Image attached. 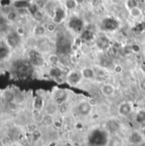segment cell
Masks as SVG:
<instances>
[{"label": "cell", "instance_id": "obj_1", "mask_svg": "<svg viewBox=\"0 0 145 146\" xmlns=\"http://www.w3.org/2000/svg\"><path fill=\"white\" fill-rule=\"evenodd\" d=\"M12 67L15 74H16L17 76H21L28 74L30 68L32 66L29 62V61L26 60V61H16L14 62Z\"/></svg>", "mask_w": 145, "mask_h": 146}, {"label": "cell", "instance_id": "obj_2", "mask_svg": "<svg viewBox=\"0 0 145 146\" xmlns=\"http://www.w3.org/2000/svg\"><path fill=\"white\" fill-rule=\"evenodd\" d=\"M27 60L32 67H41L44 63V60L40 51L32 49L27 54Z\"/></svg>", "mask_w": 145, "mask_h": 146}, {"label": "cell", "instance_id": "obj_3", "mask_svg": "<svg viewBox=\"0 0 145 146\" xmlns=\"http://www.w3.org/2000/svg\"><path fill=\"white\" fill-rule=\"evenodd\" d=\"M68 27L77 33H82V32L84 31L83 28H84V21L81 18L79 17H77V16H73L69 19L68 21Z\"/></svg>", "mask_w": 145, "mask_h": 146}, {"label": "cell", "instance_id": "obj_4", "mask_svg": "<svg viewBox=\"0 0 145 146\" xmlns=\"http://www.w3.org/2000/svg\"><path fill=\"white\" fill-rule=\"evenodd\" d=\"M82 80H83V78L81 76L80 71H76V70L70 71L66 77L67 83L70 86H73V87L78 86L81 82Z\"/></svg>", "mask_w": 145, "mask_h": 146}, {"label": "cell", "instance_id": "obj_5", "mask_svg": "<svg viewBox=\"0 0 145 146\" xmlns=\"http://www.w3.org/2000/svg\"><path fill=\"white\" fill-rule=\"evenodd\" d=\"M92 107L93 106L90 104L89 101L83 100L78 104L76 110H77V112L79 113V115H80L81 116H87L91 114V112L92 110Z\"/></svg>", "mask_w": 145, "mask_h": 146}, {"label": "cell", "instance_id": "obj_6", "mask_svg": "<svg viewBox=\"0 0 145 146\" xmlns=\"http://www.w3.org/2000/svg\"><path fill=\"white\" fill-rule=\"evenodd\" d=\"M133 110V105L131 102H122L118 106V114L122 117H128Z\"/></svg>", "mask_w": 145, "mask_h": 146}, {"label": "cell", "instance_id": "obj_7", "mask_svg": "<svg viewBox=\"0 0 145 146\" xmlns=\"http://www.w3.org/2000/svg\"><path fill=\"white\" fill-rule=\"evenodd\" d=\"M102 27L105 31L112 32L116 30L119 27V22L115 18L112 17H107L103 20L102 21Z\"/></svg>", "mask_w": 145, "mask_h": 146}, {"label": "cell", "instance_id": "obj_8", "mask_svg": "<svg viewBox=\"0 0 145 146\" xmlns=\"http://www.w3.org/2000/svg\"><path fill=\"white\" fill-rule=\"evenodd\" d=\"M128 141L132 145H140L143 143H144L145 138L142 133H139L138 131H133L130 133L128 137Z\"/></svg>", "mask_w": 145, "mask_h": 146}, {"label": "cell", "instance_id": "obj_9", "mask_svg": "<svg viewBox=\"0 0 145 146\" xmlns=\"http://www.w3.org/2000/svg\"><path fill=\"white\" fill-rule=\"evenodd\" d=\"M20 41H21V37L18 36L14 32L13 33H9L6 37V38H5V44L12 50V49L16 48L20 44Z\"/></svg>", "mask_w": 145, "mask_h": 146}, {"label": "cell", "instance_id": "obj_10", "mask_svg": "<svg viewBox=\"0 0 145 146\" xmlns=\"http://www.w3.org/2000/svg\"><path fill=\"white\" fill-rule=\"evenodd\" d=\"M68 98H69V95L65 90H57L54 94V102L58 106H60L67 103Z\"/></svg>", "mask_w": 145, "mask_h": 146}, {"label": "cell", "instance_id": "obj_11", "mask_svg": "<svg viewBox=\"0 0 145 146\" xmlns=\"http://www.w3.org/2000/svg\"><path fill=\"white\" fill-rule=\"evenodd\" d=\"M66 11L61 8V7H56V9L54 10V15H53V22L56 24H60L62 21H63L66 18Z\"/></svg>", "mask_w": 145, "mask_h": 146}, {"label": "cell", "instance_id": "obj_12", "mask_svg": "<svg viewBox=\"0 0 145 146\" xmlns=\"http://www.w3.org/2000/svg\"><path fill=\"white\" fill-rule=\"evenodd\" d=\"M115 86L112 84L107 83V84H103L101 87V92L104 97L109 98L115 95Z\"/></svg>", "mask_w": 145, "mask_h": 146}, {"label": "cell", "instance_id": "obj_13", "mask_svg": "<svg viewBox=\"0 0 145 146\" xmlns=\"http://www.w3.org/2000/svg\"><path fill=\"white\" fill-rule=\"evenodd\" d=\"M44 110L45 115L53 116L59 112V106L55 102H50L45 104Z\"/></svg>", "mask_w": 145, "mask_h": 146}, {"label": "cell", "instance_id": "obj_14", "mask_svg": "<svg viewBox=\"0 0 145 146\" xmlns=\"http://www.w3.org/2000/svg\"><path fill=\"white\" fill-rule=\"evenodd\" d=\"M80 74H81L83 80H93L96 76V73L94 69L91 67H84L80 70Z\"/></svg>", "mask_w": 145, "mask_h": 146}, {"label": "cell", "instance_id": "obj_15", "mask_svg": "<svg viewBox=\"0 0 145 146\" xmlns=\"http://www.w3.org/2000/svg\"><path fill=\"white\" fill-rule=\"evenodd\" d=\"M49 75L51 78H53L55 80H57L62 78V70L58 66L50 67V68L49 70Z\"/></svg>", "mask_w": 145, "mask_h": 146}, {"label": "cell", "instance_id": "obj_16", "mask_svg": "<svg viewBox=\"0 0 145 146\" xmlns=\"http://www.w3.org/2000/svg\"><path fill=\"white\" fill-rule=\"evenodd\" d=\"M3 99L6 102V104L15 101V98H16V94L15 93V92H13L10 89H7L3 92Z\"/></svg>", "mask_w": 145, "mask_h": 146}, {"label": "cell", "instance_id": "obj_17", "mask_svg": "<svg viewBox=\"0 0 145 146\" xmlns=\"http://www.w3.org/2000/svg\"><path fill=\"white\" fill-rule=\"evenodd\" d=\"M47 33L46 31V28H45V26H43V25H37L33 27V31H32V33L35 37H38V38H42L45 35V33Z\"/></svg>", "mask_w": 145, "mask_h": 146}, {"label": "cell", "instance_id": "obj_18", "mask_svg": "<svg viewBox=\"0 0 145 146\" xmlns=\"http://www.w3.org/2000/svg\"><path fill=\"white\" fill-rule=\"evenodd\" d=\"M46 61H47L48 64L50 65V67H55V66H58V64L60 62V57H59L58 54L51 53L47 56Z\"/></svg>", "mask_w": 145, "mask_h": 146}, {"label": "cell", "instance_id": "obj_19", "mask_svg": "<svg viewBox=\"0 0 145 146\" xmlns=\"http://www.w3.org/2000/svg\"><path fill=\"white\" fill-rule=\"evenodd\" d=\"M44 100L41 96H37L33 100V109L37 110H41L44 108Z\"/></svg>", "mask_w": 145, "mask_h": 146}, {"label": "cell", "instance_id": "obj_20", "mask_svg": "<svg viewBox=\"0 0 145 146\" xmlns=\"http://www.w3.org/2000/svg\"><path fill=\"white\" fill-rule=\"evenodd\" d=\"M10 48L8 47L6 44L0 45V62H4V60L7 59V57L9 55Z\"/></svg>", "mask_w": 145, "mask_h": 146}, {"label": "cell", "instance_id": "obj_21", "mask_svg": "<svg viewBox=\"0 0 145 146\" xmlns=\"http://www.w3.org/2000/svg\"><path fill=\"white\" fill-rule=\"evenodd\" d=\"M31 3L28 0H15L13 3V6L17 9H28Z\"/></svg>", "mask_w": 145, "mask_h": 146}, {"label": "cell", "instance_id": "obj_22", "mask_svg": "<svg viewBox=\"0 0 145 146\" xmlns=\"http://www.w3.org/2000/svg\"><path fill=\"white\" fill-rule=\"evenodd\" d=\"M57 52L62 53V54H66L68 50H70V44H67L65 41H59L56 46Z\"/></svg>", "mask_w": 145, "mask_h": 146}, {"label": "cell", "instance_id": "obj_23", "mask_svg": "<svg viewBox=\"0 0 145 146\" xmlns=\"http://www.w3.org/2000/svg\"><path fill=\"white\" fill-rule=\"evenodd\" d=\"M128 10H129L130 16L132 18H133V19H138L143 15V9H140L138 6L135 7V8H132L131 9H128Z\"/></svg>", "mask_w": 145, "mask_h": 146}, {"label": "cell", "instance_id": "obj_24", "mask_svg": "<svg viewBox=\"0 0 145 146\" xmlns=\"http://www.w3.org/2000/svg\"><path fill=\"white\" fill-rule=\"evenodd\" d=\"M19 14L17 12V10H10L9 11L7 14H6V20L8 21H10V22H15V21H17L18 18H19Z\"/></svg>", "mask_w": 145, "mask_h": 146}, {"label": "cell", "instance_id": "obj_25", "mask_svg": "<svg viewBox=\"0 0 145 146\" xmlns=\"http://www.w3.org/2000/svg\"><path fill=\"white\" fill-rule=\"evenodd\" d=\"M136 121L143 126V127H145V110H140L137 115H136Z\"/></svg>", "mask_w": 145, "mask_h": 146}, {"label": "cell", "instance_id": "obj_26", "mask_svg": "<svg viewBox=\"0 0 145 146\" xmlns=\"http://www.w3.org/2000/svg\"><path fill=\"white\" fill-rule=\"evenodd\" d=\"M108 146H122V140L118 136H114L109 139Z\"/></svg>", "mask_w": 145, "mask_h": 146}, {"label": "cell", "instance_id": "obj_27", "mask_svg": "<svg viewBox=\"0 0 145 146\" xmlns=\"http://www.w3.org/2000/svg\"><path fill=\"white\" fill-rule=\"evenodd\" d=\"M94 33L91 30H84L82 32V36L81 38L86 41H91L94 38Z\"/></svg>", "mask_w": 145, "mask_h": 146}, {"label": "cell", "instance_id": "obj_28", "mask_svg": "<svg viewBox=\"0 0 145 146\" xmlns=\"http://www.w3.org/2000/svg\"><path fill=\"white\" fill-rule=\"evenodd\" d=\"M78 6L76 0H65V7L68 10H73Z\"/></svg>", "mask_w": 145, "mask_h": 146}, {"label": "cell", "instance_id": "obj_29", "mask_svg": "<svg viewBox=\"0 0 145 146\" xmlns=\"http://www.w3.org/2000/svg\"><path fill=\"white\" fill-rule=\"evenodd\" d=\"M45 28H46V31L48 33H52L56 32V24L55 22H53V21L52 22H48L45 25Z\"/></svg>", "mask_w": 145, "mask_h": 146}, {"label": "cell", "instance_id": "obj_30", "mask_svg": "<svg viewBox=\"0 0 145 146\" xmlns=\"http://www.w3.org/2000/svg\"><path fill=\"white\" fill-rule=\"evenodd\" d=\"M15 33L18 36H20L21 38L23 37V36L25 35V33H26V30H25L24 26H20V25L17 26V27H15Z\"/></svg>", "mask_w": 145, "mask_h": 146}, {"label": "cell", "instance_id": "obj_31", "mask_svg": "<svg viewBox=\"0 0 145 146\" xmlns=\"http://www.w3.org/2000/svg\"><path fill=\"white\" fill-rule=\"evenodd\" d=\"M126 6L128 9L138 7V0H127L126 3Z\"/></svg>", "mask_w": 145, "mask_h": 146}, {"label": "cell", "instance_id": "obj_32", "mask_svg": "<svg viewBox=\"0 0 145 146\" xmlns=\"http://www.w3.org/2000/svg\"><path fill=\"white\" fill-rule=\"evenodd\" d=\"M43 121L45 125L47 126H50L53 123V118L51 115H45L44 117H43Z\"/></svg>", "mask_w": 145, "mask_h": 146}, {"label": "cell", "instance_id": "obj_33", "mask_svg": "<svg viewBox=\"0 0 145 146\" xmlns=\"http://www.w3.org/2000/svg\"><path fill=\"white\" fill-rule=\"evenodd\" d=\"M7 107L9 110L11 111H15L17 109H18V104H17V102L16 101H13V102H10V103H8L7 104Z\"/></svg>", "mask_w": 145, "mask_h": 146}, {"label": "cell", "instance_id": "obj_34", "mask_svg": "<svg viewBox=\"0 0 145 146\" xmlns=\"http://www.w3.org/2000/svg\"><path fill=\"white\" fill-rule=\"evenodd\" d=\"M124 71V68L121 64H115L114 67V72L117 74H122Z\"/></svg>", "mask_w": 145, "mask_h": 146}, {"label": "cell", "instance_id": "obj_35", "mask_svg": "<svg viewBox=\"0 0 145 146\" xmlns=\"http://www.w3.org/2000/svg\"><path fill=\"white\" fill-rule=\"evenodd\" d=\"M17 22L19 23L20 26H25L27 22V19L25 15H20L17 20Z\"/></svg>", "mask_w": 145, "mask_h": 146}, {"label": "cell", "instance_id": "obj_36", "mask_svg": "<svg viewBox=\"0 0 145 146\" xmlns=\"http://www.w3.org/2000/svg\"><path fill=\"white\" fill-rule=\"evenodd\" d=\"M76 2H77L78 4H81V3H83L84 0H76Z\"/></svg>", "mask_w": 145, "mask_h": 146}, {"label": "cell", "instance_id": "obj_37", "mask_svg": "<svg viewBox=\"0 0 145 146\" xmlns=\"http://www.w3.org/2000/svg\"><path fill=\"white\" fill-rule=\"evenodd\" d=\"M142 71H143V73H144V74L145 76V65H144V66L142 67Z\"/></svg>", "mask_w": 145, "mask_h": 146}, {"label": "cell", "instance_id": "obj_38", "mask_svg": "<svg viewBox=\"0 0 145 146\" xmlns=\"http://www.w3.org/2000/svg\"><path fill=\"white\" fill-rule=\"evenodd\" d=\"M142 133H143L144 137L145 138V127H143V132H142Z\"/></svg>", "mask_w": 145, "mask_h": 146}]
</instances>
